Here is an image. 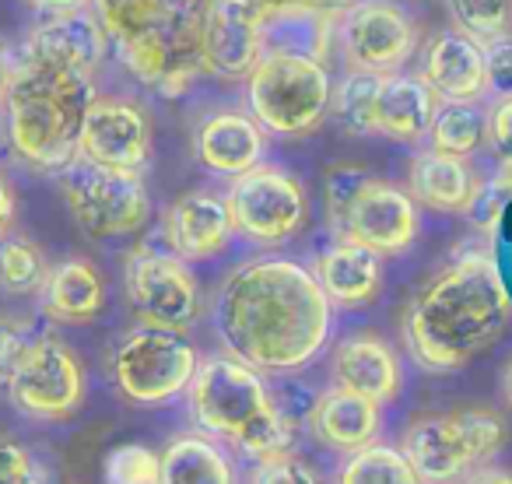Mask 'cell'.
Segmentation results:
<instances>
[{"label":"cell","instance_id":"cell-1","mask_svg":"<svg viewBox=\"0 0 512 484\" xmlns=\"http://www.w3.org/2000/svg\"><path fill=\"white\" fill-rule=\"evenodd\" d=\"M211 316L225 355L285 376L313 365L327 348L334 302L306 264L256 257L225 274Z\"/></svg>","mask_w":512,"mask_h":484},{"label":"cell","instance_id":"cell-2","mask_svg":"<svg viewBox=\"0 0 512 484\" xmlns=\"http://www.w3.org/2000/svg\"><path fill=\"white\" fill-rule=\"evenodd\" d=\"M512 323V299L488 253H463L421 285L404 313V344L428 372H456L491 351Z\"/></svg>","mask_w":512,"mask_h":484},{"label":"cell","instance_id":"cell-3","mask_svg":"<svg viewBox=\"0 0 512 484\" xmlns=\"http://www.w3.org/2000/svg\"><path fill=\"white\" fill-rule=\"evenodd\" d=\"M95 99V74L22 53L0 106L11 155L43 176L67 172L81 158V127Z\"/></svg>","mask_w":512,"mask_h":484},{"label":"cell","instance_id":"cell-4","mask_svg":"<svg viewBox=\"0 0 512 484\" xmlns=\"http://www.w3.org/2000/svg\"><path fill=\"white\" fill-rule=\"evenodd\" d=\"M218 0H92L109 46L144 88L179 99L204 74V32Z\"/></svg>","mask_w":512,"mask_h":484},{"label":"cell","instance_id":"cell-5","mask_svg":"<svg viewBox=\"0 0 512 484\" xmlns=\"http://www.w3.org/2000/svg\"><path fill=\"white\" fill-rule=\"evenodd\" d=\"M186 397L200 432L228 442L249 460H267L292 449V418L274 400L264 372L239 358H200Z\"/></svg>","mask_w":512,"mask_h":484},{"label":"cell","instance_id":"cell-6","mask_svg":"<svg viewBox=\"0 0 512 484\" xmlns=\"http://www.w3.org/2000/svg\"><path fill=\"white\" fill-rule=\"evenodd\" d=\"M327 218L337 239L355 242L379 257H400L421 232L418 200L390 179H376L355 165L327 176Z\"/></svg>","mask_w":512,"mask_h":484},{"label":"cell","instance_id":"cell-7","mask_svg":"<svg viewBox=\"0 0 512 484\" xmlns=\"http://www.w3.org/2000/svg\"><path fill=\"white\" fill-rule=\"evenodd\" d=\"M505 421L495 411H442L421 414L404 428L400 453L425 484H460L505 446Z\"/></svg>","mask_w":512,"mask_h":484},{"label":"cell","instance_id":"cell-8","mask_svg":"<svg viewBox=\"0 0 512 484\" xmlns=\"http://www.w3.org/2000/svg\"><path fill=\"white\" fill-rule=\"evenodd\" d=\"M249 113L274 137H306L334 106V74L323 60L267 53L246 78Z\"/></svg>","mask_w":512,"mask_h":484},{"label":"cell","instance_id":"cell-9","mask_svg":"<svg viewBox=\"0 0 512 484\" xmlns=\"http://www.w3.org/2000/svg\"><path fill=\"white\" fill-rule=\"evenodd\" d=\"M200 369V355L179 330L134 327L116 341L109 355V376L123 400L141 407L169 404L190 390Z\"/></svg>","mask_w":512,"mask_h":484},{"label":"cell","instance_id":"cell-10","mask_svg":"<svg viewBox=\"0 0 512 484\" xmlns=\"http://www.w3.org/2000/svg\"><path fill=\"white\" fill-rule=\"evenodd\" d=\"M60 193L78 228L92 239L137 235L151 218V193L141 172L106 169V165L74 162L60 172Z\"/></svg>","mask_w":512,"mask_h":484},{"label":"cell","instance_id":"cell-11","mask_svg":"<svg viewBox=\"0 0 512 484\" xmlns=\"http://www.w3.org/2000/svg\"><path fill=\"white\" fill-rule=\"evenodd\" d=\"M235 235L253 246H281L309 225V190L285 165L260 162L228 186Z\"/></svg>","mask_w":512,"mask_h":484},{"label":"cell","instance_id":"cell-12","mask_svg":"<svg viewBox=\"0 0 512 484\" xmlns=\"http://www.w3.org/2000/svg\"><path fill=\"white\" fill-rule=\"evenodd\" d=\"M8 397L25 418L67 421L81 411L88 393V376L78 351L53 334L32 337L25 355L8 376Z\"/></svg>","mask_w":512,"mask_h":484},{"label":"cell","instance_id":"cell-13","mask_svg":"<svg viewBox=\"0 0 512 484\" xmlns=\"http://www.w3.org/2000/svg\"><path fill=\"white\" fill-rule=\"evenodd\" d=\"M123 288L127 302L144 327L186 330L200 320V285L190 264L179 260L172 250H151L137 246L123 264Z\"/></svg>","mask_w":512,"mask_h":484},{"label":"cell","instance_id":"cell-14","mask_svg":"<svg viewBox=\"0 0 512 484\" xmlns=\"http://www.w3.org/2000/svg\"><path fill=\"white\" fill-rule=\"evenodd\" d=\"M337 46L351 71L397 74L418 53V25L397 0H355L337 22Z\"/></svg>","mask_w":512,"mask_h":484},{"label":"cell","instance_id":"cell-15","mask_svg":"<svg viewBox=\"0 0 512 484\" xmlns=\"http://www.w3.org/2000/svg\"><path fill=\"white\" fill-rule=\"evenodd\" d=\"M151 141L155 130L141 102L123 95H99L81 127V162L141 172L151 158Z\"/></svg>","mask_w":512,"mask_h":484},{"label":"cell","instance_id":"cell-16","mask_svg":"<svg viewBox=\"0 0 512 484\" xmlns=\"http://www.w3.org/2000/svg\"><path fill=\"white\" fill-rule=\"evenodd\" d=\"M162 235L169 242V250L186 264L221 257L235 235L228 197L214 190H186L165 211Z\"/></svg>","mask_w":512,"mask_h":484},{"label":"cell","instance_id":"cell-17","mask_svg":"<svg viewBox=\"0 0 512 484\" xmlns=\"http://www.w3.org/2000/svg\"><path fill=\"white\" fill-rule=\"evenodd\" d=\"M264 60V36L249 0H218L204 32V74L246 81Z\"/></svg>","mask_w":512,"mask_h":484},{"label":"cell","instance_id":"cell-18","mask_svg":"<svg viewBox=\"0 0 512 484\" xmlns=\"http://www.w3.org/2000/svg\"><path fill=\"white\" fill-rule=\"evenodd\" d=\"M267 130L242 109H214L197 123L193 155L214 176H242L264 162Z\"/></svg>","mask_w":512,"mask_h":484},{"label":"cell","instance_id":"cell-19","mask_svg":"<svg viewBox=\"0 0 512 484\" xmlns=\"http://www.w3.org/2000/svg\"><path fill=\"white\" fill-rule=\"evenodd\" d=\"M421 78L439 102H477L488 92L484 46L460 29L439 32L421 50Z\"/></svg>","mask_w":512,"mask_h":484},{"label":"cell","instance_id":"cell-20","mask_svg":"<svg viewBox=\"0 0 512 484\" xmlns=\"http://www.w3.org/2000/svg\"><path fill=\"white\" fill-rule=\"evenodd\" d=\"M109 39L99 15L92 11H64V15H46L25 36V57H43L53 64L74 67V71L95 74L106 60Z\"/></svg>","mask_w":512,"mask_h":484},{"label":"cell","instance_id":"cell-21","mask_svg":"<svg viewBox=\"0 0 512 484\" xmlns=\"http://www.w3.org/2000/svg\"><path fill=\"white\" fill-rule=\"evenodd\" d=\"M330 379L341 390L362 393L376 404H390V400H397L404 372H400L397 351L379 334H348L334 348Z\"/></svg>","mask_w":512,"mask_h":484},{"label":"cell","instance_id":"cell-22","mask_svg":"<svg viewBox=\"0 0 512 484\" xmlns=\"http://www.w3.org/2000/svg\"><path fill=\"white\" fill-rule=\"evenodd\" d=\"M407 193L428 211L467 214L481 204L484 186L467 158L428 148L414 155L411 172H407Z\"/></svg>","mask_w":512,"mask_h":484},{"label":"cell","instance_id":"cell-23","mask_svg":"<svg viewBox=\"0 0 512 484\" xmlns=\"http://www.w3.org/2000/svg\"><path fill=\"white\" fill-rule=\"evenodd\" d=\"M439 106V95L425 85L421 74H379L372 134L400 144H418L432 130Z\"/></svg>","mask_w":512,"mask_h":484},{"label":"cell","instance_id":"cell-24","mask_svg":"<svg viewBox=\"0 0 512 484\" xmlns=\"http://www.w3.org/2000/svg\"><path fill=\"white\" fill-rule=\"evenodd\" d=\"M376 400L362 397V393L341 390L330 386L327 393H320V400L309 411V428L327 449L337 453H358V449L372 446L383 428V414H379Z\"/></svg>","mask_w":512,"mask_h":484},{"label":"cell","instance_id":"cell-25","mask_svg":"<svg viewBox=\"0 0 512 484\" xmlns=\"http://www.w3.org/2000/svg\"><path fill=\"white\" fill-rule=\"evenodd\" d=\"M313 274L327 299L341 309H362L383 292V257L344 239L320 253Z\"/></svg>","mask_w":512,"mask_h":484},{"label":"cell","instance_id":"cell-26","mask_svg":"<svg viewBox=\"0 0 512 484\" xmlns=\"http://www.w3.org/2000/svg\"><path fill=\"white\" fill-rule=\"evenodd\" d=\"M39 302H43V313L53 323L81 327V323L99 320L102 309H106V278L92 260L67 257L50 267V278L39 292Z\"/></svg>","mask_w":512,"mask_h":484},{"label":"cell","instance_id":"cell-27","mask_svg":"<svg viewBox=\"0 0 512 484\" xmlns=\"http://www.w3.org/2000/svg\"><path fill=\"white\" fill-rule=\"evenodd\" d=\"M162 484H239V470L218 439L183 432L162 449Z\"/></svg>","mask_w":512,"mask_h":484},{"label":"cell","instance_id":"cell-28","mask_svg":"<svg viewBox=\"0 0 512 484\" xmlns=\"http://www.w3.org/2000/svg\"><path fill=\"white\" fill-rule=\"evenodd\" d=\"M50 278V260L43 246L29 235H0V292L4 295H36Z\"/></svg>","mask_w":512,"mask_h":484},{"label":"cell","instance_id":"cell-29","mask_svg":"<svg viewBox=\"0 0 512 484\" xmlns=\"http://www.w3.org/2000/svg\"><path fill=\"white\" fill-rule=\"evenodd\" d=\"M428 137L435 151L470 158L488 141V113L477 109V102H442Z\"/></svg>","mask_w":512,"mask_h":484},{"label":"cell","instance_id":"cell-30","mask_svg":"<svg viewBox=\"0 0 512 484\" xmlns=\"http://www.w3.org/2000/svg\"><path fill=\"white\" fill-rule=\"evenodd\" d=\"M337 484H425L400 446H386V442H372V446L358 449L344 460Z\"/></svg>","mask_w":512,"mask_h":484},{"label":"cell","instance_id":"cell-31","mask_svg":"<svg viewBox=\"0 0 512 484\" xmlns=\"http://www.w3.org/2000/svg\"><path fill=\"white\" fill-rule=\"evenodd\" d=\"M376 88H379V74H365V71H348L334 85V106H330V113H334V120L341 123L348 134H355V137L372 134Z\"/></svg>","mask_w":512,"mask_h":484},{"label":"cell","instance_id":"cell-32","mask_svg":"<svg viewBox=\"0 0 512 484\" xmlns=\"http://www.w3.org/2000/svg\"><path fill=\"white\" fill-rule=\"evenodd\" d=\"M456 29L481 46L512 36V0H446Z\"/></svg>","mask_w":512,"mask_h":484},{"label":"cell","instance_id":"cell-33","mask_svg":"<svg viewBox=\"0 0 512 484\" xmlns=\"http://www.w3.org/2000/svg\"><path fill=\"white\" fill-rule=\"evenodd\" d=\"M106 484H162V453L141 442H123L102 460Z\"/></svg>","mask_w":512,"mask_h":484},{"label":"cell","instance_id":"cell-34","mask_svg":"<svg viewBox=\"0 0 512 484\" xmlns=\"http://www.w3.org/2000/svg\"><path fill=\"white\" fill-rule=\"evenodd\" d=\"M249 484H327V477L320 474V467L313 460L288 449V453L256 460Z\"/></svg>","mask_w":512,"mask_h":484},{"label":"cell","instance_id":"cell-35","mask_svg":"<svg viewBox=\"0 0 512 484\" xmlns=\"http://www.w3.org/2000/svg\"><path fill=\"white\" fill-rule=\"evenodd\" d=\"M256 18H281V15H330L341 18L355 0H249Z\"/></svg>","mask_w":512,"mask_h":484},{"label":"cell","instance_id":"cell-36","mask_svg":"<svg viewBox=\"0 0 512 484\" xmlns=\"http://www.w3.org/2000/svg\"><path fill=\"white\" fill-rule=\"evenodd\" d=\"M0 484H43V467L15 439H0Z\"/></svg>","mask_w":512,"mask_h":484},{"label":"cell","instance_id":"cell-37","mask_svg":"<svg viewBox=\"0 0 512 484\" xmlns=\"http://www.w3.org/2000/svg\"><path fill=\"white\" fill-rule=\"evenodd\" d=\"M484 67H488V92L498 99L512 95V36H502L484 46Z\"/></svg>","mask_w":512,"mask_h":484},{"label":"cell","instance_id":"cell-38","mask_svg":"<svg viewBox=\"0 0 512 484\" xmlns=\"http://www.w3.org/2000/svg\"><path fill=\"white\" fill-rule=\"evenodd\" d=\"M29 344H32L29 323L11 320V316H0V383H8V376L15 372L18 358L25 355Z\"/></svg>","mask_w":512,"mask_h":484},{"label":"cell","instance_id":"cell-39","mask_svg":"<svg viewBox=\"0 0 512 484\" xmlns=\"http://www.w3.org/2000/svg\"><path fill=\"white\" fill-rule=\"evenodd\" d=\"M488 144L505 169H512V95L498 99L488 113Z\"/></svg>","mask_w":512,"mask_h":484},{"label":"cell","instance_id":"cell-40","mask_svg":"<svg viewBox=\"0 0 512 484\" xmlns=\"http://www.w3.org/2000/svg\"><path fill=\"white\" fill-rule=\"evenodd\" d=\"M15 214H18V197H15V186L11 179L0 172V235H8L11 225H15Z\"/></svg>","mask_w":512,"mask_h":484},{"label":"cell","instance_id":"cell-41","mask_svg":"<svg viewBox=\"0 0 512 484\" xmlns=\"http://www.w3.org/2000/svg\"><path fill=\"white\" fill-rule=\"evenodd\" d=\"M460 484H512V470L495 467V463H484V467H477L474 474L463 477Z\"/></svg>","mask_w":512,"mask_h":484},{"label":"cell","instance_id":"cell-42","mask_svg":"<svg viewBox=\"0 0 512 484\" xmlns=\"http://www.w3.org/2000/svg\"><path fill=\"white\" fill-rule=\"evenodd\" d=\"M39 15H64V11H85L92 0H25Z\"/></svg>","mask_w":512,"mask_h":484},{"label":"cell","instance_id":"cell-43","mask_svg":"<svg viewBox=\"0 0 512 484\" xmlns=\"http://www.w3.org/2000/svg\"><path fill=\"white\" fill-rule=\"evenodd\" d=\"M11 74H15V64H11V53H8V46L0 43V106H4V95H8Z\"/></svg>","mask_w":512,"mask_h":484},{"label":"cell","instance_id":"cell-44","mask_svg":"<svg viewBox=\"0 0 512 484\" xmlns=\"http://www.w3.org/2000/svg\"><path fill=\"white\" fill-rule=\"evenodd\" d=\"M502 397H505V404H509V411H512V362L505 365V376H502Z\"/></svg>","mask_w":512,"mask_h":484}]
</instances>
